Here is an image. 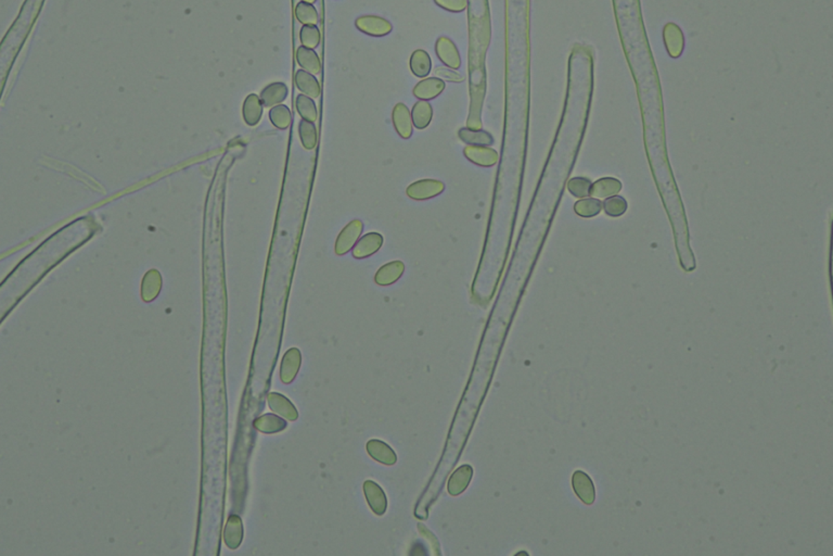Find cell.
Segmentation results:
<instances>
[{
  "mask_svg": "<svg viewBox=\"0 0 833 556\" xmlns=\"http://www.w3.org/2000/svg\"><path fill=\"white\" fill-rule=\"evenodd\" d=\"M594 84V50L589 45L576 43L567 60V94L559 125L485 330L507 335L512 324L580 155Z\"/></svg>",
  "mask_w": 833,
  "mask_h": 556,
  "instance_id": "6da1fadb",
  "label": "cell"
},
{
  "mask_svg": "<svg viewBox=\"0 0 833 556\" xmlns=\"http://www.w3.org/2000/svg\"><path fill=\"white\" fill-rule=\"evenodd\" d=\"M531 103H505L503 142L472 300L486 307L495 297L510 255L528 159Z\"/></svg>",
  "mask_w": 833,
  "mask_h": 556,
  "instance_id": "7a4b0ae2",
  "label": "cell"
},
{
  "mask_svg": "<svg viewBox=\"0 0 833 556\" xmlns=\"http://www.w3.org/2000/svg\"><path fill=\"white\" fill-rule=\"evenodd\" d=\"M620 44L638 96L661 92L659 72L645 29L640 0H612Z\"/></svg>",
  "mask_w": 833,
  "mask_h": 556,
  "instance_id": "3957f363",
  "label": "cell"
},
{
  "mask_svg": "<svg viewBox=\"0 0 833 556\" xmlns=\"http://www.w3.org/2000/svg\"><path fill=\"white\" fill-rule=\"evenodd\" d=\"M445 191V184L433 178H424L411 184L406 189V195L415 201H424L440 196Z\"/></svg>",
  "mask_w": 833,
  "mask_h": 556,
  "instance_id": "277c9868",
  "label": "cell"
},
{
  "mask_svg": "<svg viewBox=\"0 0 833 556\" xmlns=\"http://www.w3.org/2000/svg\"><path fill=\"white\" fill-rule=\"evenodd\" d=\"M363 231H364V223L360 220H353L349 222V224L342 229L336 238V246H334L336 255L341 257V255L349 253L360 238Z\"/></svg>",
  "mask_w": 833,
  "mask_h": 556,
  "instance_id": "5b68a950",
  "label": "cell"
},
{
  "mask_svg": "<svg viewBox=\"0 0 833 556\" xmlns=\"http://www.w3.org/2000/svg\"><path fill=\"white\" fill-rule=\"evenodd\" d=\"M355 25L358 31L366 34L368 36H387L392 32L393 25L390 21L379 16H362L356 19Z\"/></svg>",
  "mask_w": 833,
  "mask_h": 556,
  "instance_id": "8992f818",
  "label": "cell"
},
{
  "mask_svg": "<svg viewBox=\"0 0 833 556\" xmlns=\"http://www.w3.org/2000/svg\"><path fill=\"white\" fill-rule=\"evenodd\" d=\"M466 159L481 168H492L499 161V153L487 146L467 145L464 149Z\"/></svg>",
  "mask_w": 833,
  "mask_h": 556,
  "instance_id": "52a82bcc",
  "label": "cell"
},
{
  "mask_svg": "<svg viewBox=\"0 0 833 556\" xmlns=\"http://www.w3.org/2000/svg\"><path fill=\"white\" fill-rule=\"evenodd\" d=\"M435 54L440 61L447 67L458 70L462 67V57L456 44L449 37L441 36L435 41Z\"/></svg>",
  "mask_w": 833,
  "mask_h": 556,
  "instance_id": "ba28073f",
  "label": "cell"
},
{
  "mask_svg": "<svg viewBox=\"0 0 833 556\" xmlns=\"http://www.w3.org/2000/svg\"><path fill=\"white\" fill-rule=\"evenodd\" d=\"M663 41L669 57L678 59L684 50V35L680 26L669 22L663 29Z\"/></svg>",
  "mask_w": 833,
  "mask_h": 556,
  "instance_id": "9c48e42d",
  "label": "cell"
},
{
  "mask_svg": "<svg viewBox=\"0 0 833 556\" xmlns=\"http://www.w3.org/2000/svg\"><path fill=\"white\" fill-rule=\"evenodd\" d=\"M383 242H385V238L379 233H368L359 238L358 242H356V245L353 248V257L358 260L369 258L381 249Z\"/></svg>",
  "mask_w": 833,
  "mask_h": 556,
  "instance_id": "30bf717a",
  "label": "cell"
},
{
  "mask_svg": "<svg viewBox=\"0 0 833 556\" xmlns=\"http://www.w3.org/2000/svg\"><path fill=\"white\" fill-rule=\"evenodd\" d=\"M392 122L395 131L403 139H409L413 135V123L411 112L404 103L395 105L392 111Z\"/></svg>",
  "mask_w": 833,
  "mask_h": 556,
  "instance_id": "8fae6325",
  "label": "cell"
},
{
  "mask_svg": "<svg viewBox=\"0 0 833 556\" xmlns=\"http://www.w3.org/2000/svg\"><path fill=\"white\" fill-rule=\"evenodd\" d=\"M572 486L578 499L586 505L595 502V486L592 478L582 471H575L572 476Z\"/></svg>",
  "mask_w": 833,
  "mask_h": 556,
  "instance_id": "7c38bea8",
  "label": "cell"
},
{
  "mask_svg": "<svg viewBox=\"0 0 833 556\" xmlns=\"http://www.w3.org/2000/svg\"><path fill=\"white\" fill-rule=\"evenodd\" d=\"M301 362L302 356L298 348H291L285 352L280 368V378L283 384L289 385L294 381L300 370Z\"/></svg>",
  "mask_w": 833,
  "mask_h": 556,
  "instance_id": "4fadbf2b",
  "label": "cell"
},
{
  "mask_svg": "<svg viewBox=\"0 0 833 556\" xmlns=\"http://www.w3.org/2000/svg\"><path fill=\"white\" fill-rule=\"evenodd\" d=\"M445 82L439 78H426L413 87V94L419 100H432L445 90Z\"/></svg>",
  "mask_w": 833,
  "mask_h": 556,
  "instance_id": "5bb4252c",
  "label": "cell"
},
{
  "mask_svg": "<svg viewBox=\"0 0 833 556\" xmlns=\"http://www.w3.org/2000/svg\"><path fill=\"white\" fill-rule=\"evenodd\" d=\"M364 493L372 512L376 515H383L387 511V501L382 488L375 482L367 480L364 484Z\"/></svg>",
  "mask_w": 833,
  "mask_h": 556,
  "instance_id": "9a60e30c",
  "label": "cell"
},
{
  "mask_svg": "<svg viewBox=\"0 0 833 556\" xmlns=\"http://www.w3.org/2000/svg\"><path fill=\"white\" fill-rule=\"evenodd\" d=\"M405 272V264L402 261H392L378 270L375 281L379 286H391L400 279Z\"/></svg>",
  "mask_w": 833,
  "mask_h": 556,
  "instance_id": "2e32d148",
  "label": "cell"
},
{
  "mask_svg": "<svg viewBox=\"0 0 833 556\" xmlns=\"http://www.w3.org/2000/svg\"><path fill=\"white\" fill-rule=\"evenodd\" d=\"M288 94H289V89L285 83H270L263 88L259 98L262 100L264 107L272 108V107L283 103L287 99Z\"/></svg>",
  "mask_w": 833,
  "mask_h": 556,
  "instance_id": "e0dca14e",
  "label": "cell"
},
{
  "mask_svg": "<svg viewBox=\"0 0 833 556\" xmlns=\"http://www.w3.org/2000/svg\"><path fill=\"white\" fill-rule=\"evenodd\" d=\"M268 405L272 412L277 413L280 416L288 420H298V411L290 400L277 392H270L268 394Z\"/></svg>",
  "mask_w": 833,
  "mask_h": 556,
  "instance_id": "ac0fdd59",
  "label": "cell"
},
{
  "mask_svg": "<svg viewBox=\"0 0 833 556\" xmlns=\"http://www.w3.org/2000/svg\"><path fill=\"white\" fill-rule=\"evenodd\" d=\"M294 78L295 85L301 93L313 99L318 98L321 96V84L315 75L301 69L295 72Z\"/></svg>",
  "mask_w": 833,
  "mask_h": 556,
  "instance_id": "d6986e66",
  "label": "cell"
},
{
  "mask_svg": "<svg viewBox=\"0 0 833 556\" xmlns=\"http://www.w3.org/2000/svg\"><path fill=\"white\" fill-rule=\"evenodd\" d=\"M472 475H473V469L470 465H462V467L457 469L454 471V474L451 475L447 484L448 493L453 497L462 495L464 490L467 489L471 482Z\"/></svg>",
  "mask_w": 833,
  "mask_h": 556,
  "instance_id": "ffe728a7",
  "label": "cell"
},
{
  "mask_svg": "<svg viewBox=\"0 0 833 556\" xmlns=\"http://www.w3.org/2000/svg\"><path fill=\"white\" fill-rule=\"evenodd\" d=\"M367 451L374 460L379 463L385 464V465H394L398 461V456L395 454L394 450L383 441L377 440V439L368 441Z\"/></svg>",
  "mask_w": 833,
  "mask_h": 556,
  "instance_id": "44dd1931",
  "label": "cell"
},
{
  "mask_svg": "<svg viewBox=\"0 0 833 556\" xmlns=\"http://www.w3.org/2000/svg\"><path fill=\"white\" fill-rule=\"evenodd\" d=\"M264 105L257 94H250L244 100L242 107V114L246 123L250 127H255L259 123L263 116Z\"/></svg>",
  "mask_w": 833,
  "mask_h": 556,
  "instance_id": "7402d4cb",
  "label": "cell"
},
{
  "mask_svg": "<svg viewBox=\"0 0 833 556\" xmlns=\"http://www.w3.org/2000/svg\"><path fill=\"white\" fill-rule=\"evenodd\" d=\"M620 191H622V183L618 178H603L592 184L589 196L598 199L609 198V197L616 196Z\"/></svg>",
  "mask_w": 833,
  "mask_h": 556,
  "instance_id": "603a6c76",
  "label": "cell"
},
{
  "mask_svg": "<svg viewBox=\"0 0 833 556\" xmlns=\"http://www.w3.org/2000/svg\"><path fill=\"white\" fill-rule=\"evenodd\" d=\"M298 65L307 72L314 75L321 74V61L318 54L307 47L300 46L295 54Z\"/></svg>",
  "mask_w": 833,
  "mask_h": 556,
  "instance_id": "cb8c5ba5",
  "label": "cell"
},
{
  "mask_svg": "<svg viewBox=\"0 0 833 556\" xmlns=\"http://www.w3.org/2000/svg\"><path fill=\"white\" fill-rule=\"evenodd\" d=\"M458 137L462 142L472 146H487L490 147L495 142L493 135L484 129H471L462 127L458 131Z\"/></svg>",
  "mask_w": 833,
  "mask_h": 556,
  "instance_id": "d4e9b609",
  "label": "cell"
},
{
  "mask_svg": "<svg viewBox=\"0 0 833 556\" xmlns=\"http://www.w3.org/2000/svg\"><path fill=\"white\" fill-rule=\"evenodd\" d=\"M409 67L415 78H426L432 71V60L430 54L423 50H417L411 54Z\"/></svg>",
  "mask_w": 833,
  "mask_h": 556,
  "instance_id": "484cf974",
  "label": "cell"
},
{
  "mask_svg": "<svg viewBox=\"0 0 833 556\" xmlns=\"http://www.w3.org/2000/svg\"><path fill=\"white\" fill-rule=\"evenodd\" d=\"M411 119L415 129H426L433 119L432 105L426 100L417 101L411 110Z\"/></svg>",
  "mask_w": 833,
  "mask_h": 556,
  "instance_id": "4316f807",
  "label": "cell"
},
{
  "mask_svg": "<svg viewBox=\"0 0 833 556\" xmlns=\"http://www.w3.org/2000/svg\"><path fill=\"white\" fill-rule=\"evenodd\" d=\"M257 429L261 433L264 434H276L282 431L287 427V420L283 417L277 416L274 414H265L264 416L259 417V420L255 423Z\"/></svg>",
  "mask_w": 833,
  "mask_h": 556,
  "instance_id": "83f0119b",
  "label": "cell"
},
{
  "mask_svg": "<svg viewBox=\"0 0 833 556\" xmlns=\"http://www.w3.org/2000/svg\"><path fill=\"white\" fill-rule=\"evenodd\" d=\"M299 135H300L303 147L306 150H313L317 146L318 134H317V129H316L314 122L301 120L299 123Z\"/></svg>",
  "mask_w": 833,
  "mask_h": 556,
  "instance_id": "f1b7e54d",
  "label": "cell"
},
{
  "mask_svg": "<svg viewBox=\"0 0 833 556\" xmlns=\"http://www.w3.org/2000/svg\"><path fill=\"white\" fill-rule=\"evenodd\" d=\"M295 107H296V111H298V114H300L303 120L315 122L317 118H318V110H317V107H316L315 101L313 100V98L308 97V96L304 95V94H300V95L296 96Z\"/></svg>",
  "mask_w": 833,
  "mask_h": 556,
  "instance_id": "f546056e",
  "label": "cell"
},
{
  "mask_svg": "<svg viewBox=\"0 0 833 556\" xmlns=\"http://www.w3.org/2000/svg\"><path fill=\"white\" fill-rule=\"evenodd\" d=\"M603 210V202L597 198H583L575 202L574 212L581 217H596Z\"/></svg>",
  "mask_w": 833,
  "mask_h": 556,
  "instance_id": "4dcf8cb0",
  "label": "cell"
},
{
  "mask_svg": "<svg viewBox=\"0 0 833 556\" xmlns=\"http://www.w3.org/2000/svg\"><path fill=\"white\" fill-rule=\"evenodd\" d=\"M295 18L303 25H317L319 21L318 11L312 3L300 1L295 6Z\"/></svg>",
  "mask_w": 833,
  "mask_h": 556,
  "instance_id": "1f68e13d",
  "label": "cell"
},
{
  "mask_svg": "<svg viewBox=\"0 0 833 556\" xmlns=\"http://www.w3.org/2000/svg\"><path fill=\"white\" fill-rule=\"evenodd\" d=\"M270 120L272 125L278 129H287L292 122V114L289 107L280 103L270 109Z\"/></svg>",
  "mask_w": 833,
  "mask_h": 556,
  "instance_id": "d6a6232c",
  "label": "cell"
},
{
  "mask_svg": "<svg viewBox=\"0 0 833 556\" xmlns=\"http://www.w3.org/2000/svg\"><path fill=\"white\" fill-rule=\"evenodd\" d=\"M592 184V180L589 178L576 176V178H569L567 183V189L572 196L583 199L589 196Z\"/></svg>",
  "mask_w": 833,
  "mask_h": 556,
  "instance_id": "836d02e7",
  "label": "cell"
},
{
  "mask_svg": "<svg viewBox=\"0 0 833 556\" xmlns=\"http://www.w3.org/2000/svg\"><path fill=\"white\" fill-rule=\"evenodd\" d=\"M300 41L302 46L315 50L321 44V31L317 25H303L300 30Z\"/></svg>",
  "mask_w": 833,
  "mask_h": 556,
  "instance_id": "e575fe53",
  "label": "cell"
},
{
  "mask_svg": "<svg viewBox=\"0 0 833 556\" xmlns=\"http://www.w3.org/2000/svg\"><path fill=\"white\" fill-rule=\"evenodd\" d=\"M627 201L622 196L609 197L603 202V208H605V212L607 215L612 217H618L623 215L627 211Z\"/></svg>",
  "mask_w": 833,
  "mask_h": 556,
  "instance_id": "d590c367",
  "label": "cell"
},
{
  "mask_svg": "<svg viewBox=\"0 0 833 556\" xmlns=\"http://www.w3.org/2000/svg\"><path fill=\"white\" fill-rule=\"evenodd\" d=\"M434 74H435L436 78H441V80L447 81V82L451 83H462L464 82V80H466L464 75H462V73H459L457 70L443 67V65H441V67H436L435 70H434Z\"/></svg>",
  "mask_w": 833,
  "mask_h": 556,
  "instance_id": "8d00e7d4",
  "label": "cell"
},
{
  "mask_svg": "<svg viewBox=\"0 0 833 556\" xmlns=\"http://www.w3.org/2000/svg\"><path fill=\"white\" fill-rule=\"evenodd\" d=\"M434 3L440 8L453 13L462 12L468 8L467 0H434Z\"/></svg>",
  "mask_w": 833,
  "mask_h": 556,
  "instance_id": "74e56055",
  "label": "cell"
},
{
  "mask_svg": "<svg viewBox=\"0 0 833 556\" xmlns=\"http://www.w3.org/2000/svg\"><path fill=\"white\" fill-rule=\"evenodd\" d=\"M301 1H304V3H312V5H314V3H317L318 0H301Z\"/></svg>",
  "mask_w": 833,
  "mask_h": 556,
  "instance_id": "f35d334b",
  "label": "cell"
}]
</instances>
